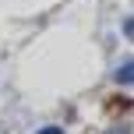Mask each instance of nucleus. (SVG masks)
<instances>
[{
    "instance_id": "2",
    "label": "nucleus",
    "mask_w": 134,
    "mask_h": 134,
    "mask_svg": "<svg viewBox=\"0 0 134 134\" xmlns=\"http://www.w3.org/2000/svg\"><path fill=\"white\" fill-rule=\"evenodd\" d=\"M124 35H127V39H134V18L124 21Z\"/></svg>"
},
{
    "instance_id": "1",
    "label": "nucleus",
    "mask_w": 134,
    "mask_h": 134,
    "mask_svg": "<svg viewBox=\"0 0 134 134\" xmlns=\"http://www.w3.org/2000/svg\"><path fill=\"white\" fill-rule=\"evenodd\" d=\"M116 81H120V85H134V60L116 67Z\"/></svg>"
},
{
    "instance_id": "3",
    "label": "nucleus",
    "mask_w": 134,
    "mask_h": 134,
    "mask_svg": "<svg viewBox=\"0 0 134 134\" xmlns=\"http://www.w3.org/2000/svg\"><path fill=\"white\" fill-rule=\"evenodd\" d=\"M39 134H64V131H60V127H42Z\"/></svg>"
}]
</instances>
